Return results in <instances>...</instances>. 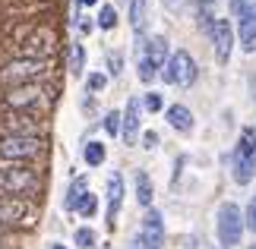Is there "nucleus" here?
Here are the masks:
<instances>
[{
  "mask_svg": "<svg viewBox=\"0 0 256 249\" xmlns=\"http://www.w3.org/2000/svg\"><path fill=\"white\" fill-rule=\"evenodd\" d=\"M98 25L102 28H114L117 25V13H114V6H102V13H98Z\"/></svg>",
  "mask_w": 256,
  "mask_h": 249,
  "instance_id": "obj_24",
  "label": "nucleus"
},
{
  "mask_svg": "<svg viewBox=\"0 0 256 249\" xmlns=\"http://www.w3.org/2000/svg\"><path fill=\"white\" fill-rule=\"evenodd\" d=\"M253 174H256V158H247V155L234 152V180H238L240 186H247L253 180Z\"/></svg>",
  "mask_w": 256,
  "mask_h": 249,
  "instance_id": "obj_16",
  "label": "nucleus"
},
{
  "mask_svg": "<svg viewBox=\"0 0 256 249\" xmlns=\"http://www.w3.org/2000/svg\"><path fill=\"white\" fill-rule=\"evenodd\" d=\"M120 202H124V180H120V174H111V180H108V227L117 224Z\"/></svg>",
  "mask_w": 256,
  "mask_h": 249,
  "instance_id": "obj_14",
  "label": "nucleus"
},
{
  "mask_svg": "<svg viewBox=\"0 0 256 249\" xmlns=\"http://www.w3.org/2000/svg\"><path fill=\"white\" fill-rule=\"evenodd\" d=\"M162 79L168 85H193L196 82V63H193V57L186 54V51H177L168 57V63L162 66Z\"/></svg>",
  "mask_w": 256,
  "mask_h": 249,
  "instance_id": "obj_6",
  "label": "nucleus"
},
{
  "mask_svg": "<svg viewBox=\"0 0 256 249\" xmlns=\"http://www.w3.org/2000/svg\"><path fill=\"white\" fill-rule=\"evenodd\" d=\"M250 249H256V246H250Z\"/></svg>",
  "mask_w": 256,
  "mask_h": 249,
  "instance_id": "obj_38",
  "label": "nucleus"
},
{
  "mask_svg": "<svg viewBox=\"0 0 256 249\" xmlns=\"http://www.w3.org/2000/svg\"><path fill=\"white\" fill-rule=\"evenodd\" d=\"M130 22H133V32L142 35V28H146V0H130Z\"/></svg>",
  "mask_w": 256,
  "mask_h": 249,
  "instance_id": "obj_20",
  "label": "nucleus"
},
{
  "mask_svg": "<svg viewBox=\"0 0 256 249\" xmlns=\"http://www.w3.org/2000/svg\"><path fill=\"white\" fill-rule=\"evenodd\" d=\"M95 208H98V199H95L92 193H86V196H82V202H80V208H76V212H80L82 218H92V215H95Z\"/></svg>",
  "mask_w": 256,
  "mask_h": 249,
  "instance_id": "obj_25",
  "label": "nucleus"
},
{
  "mask_svg": "<svg viewBox=\"0 0 256 249\" xmlns=\"http://www.w3.org/2000/svg\"><path fill=\"white\" fill-rule=\"evenodd\" d=\"M168 123L177 129V133H190L193 129V114L186 111L184 104H174V107H168Z\"/></svg>",
  "mask_w": 256,
  "mask_h": 249,
  "instance_id": "obj_17",
  "label": "nucleus"
},
{
  "mask_svg": "<svg viewBox=\"0 0 256 249\" xmlns=\"http://www.w3.org/2000/svg\"><path fill=\"white\" fill-rule=\"evenodd\" d=\"M240 234H244V218H240V208L224 202L218 208V240L222 246H238L240 243Z\"/></svg>",
  "mask_w": 256,
  "mask_h": 249,
  "instance_id": "obj_7",
  "label": "nucleus"
},
{
  "mask_svg": "<svg viewBox=\"0 0 256 249\" xmlns=\"http://www.w3.org/2000/svg\"><path fill=\"white\" fill-rule=\"evenodd\" d=\"M51 249H66V246H60V243H54V246H51Z\"/></svg>",
  "mask_w": 256,
  "mask_h": 249,
  "instance_id": "obj_36",
  "label": "nucleus"
},
{
  "mask_svg": "<svg viewBox=\"0 0 256 249\" xmlns=\"http://www.w3.org/2000/svg\"><path fill=\"white\" fill-rule=\"evenodd\" d=\"M136 199H140V205L149 208L152 205V180L146 171H136Z\"/></svg>",
  "mask_w": 256,
  "mask_h": 249,
  "instance_id": "obj_19",
  "label": "nucleus"
},
{
  "mask_svg": "<svg viewBox=\"0 0 256 249\" xmlns=\"http://www.w3.org/2000/svg\"><path fill=\"white\" fill-rule=\"evenodd\" d=\"M247 227L256 234V196H253V202H250V208H247Z\"/></svg>",
  "mask_w": 256,
  "mask_h": 249,
  "instance_id": "obj_31",
  "label": "nucleus"
},
{
  "mask_svg": "<svg viewBox=\"0 0 256 249\" xmlns=\"http://www.w3.org/2000/svg\"><path fill=\"white\" fill-rule=\"evenodd\" d=\"M48 69H51V63L48 60H28V57H19V60L6 63L4 69H0V85H32L38 82V79L48 76Z\"/></svg>",
  "mask_w": 256,
  "mask_h": 249,
  "instance_id": "obj_1",
  "label": "nucleus"
},
{
  "mask_svg": "<svg viewBox=\"0 0 256 249\" xmlns=\"http://www.w3.org/2000/svg\"><path fill=\"white\" fill-rule=\"evenodd\" d=\"M162 243H164V221H162V215L152 208V212L142 218L136 246H140V249H162Z\"/></svg>",
  "mask_w": 256,
  "mask_h": 249,
  "instance_id": "obj_8",
  "label": "nucleus"
},
{
  "mask_svg": "<svg viewBox=\"0 0 256 249\" xmlns=\"http://www.w3.org/2000/svg\"><path fill=\"white\" fill-rule=\"evenodd\" d=\"M80 3H82V6H92V3H98V0H80Z\"/></svg>",
  "mask_w": 256,
  "mask_h": 249,
  "instance_id": "obj_35",
  "label": "nucleus"
},
{
  "mask_svg": "<svg viewBox=\"0 0 256 249\" xmlns=\"http://www.w3.org/2000/svg\"><path fill=\"white\" fill-rule=\"evenodd\" d=\"M186 3H190V0H164V6H168L171 13H174V9H184Z\"/></svg>",
  "mask_w": 256,
  "mask_h": 249,
  "instance_id": "obj_33",
  "label": "nucleus"
},
{
  "mask_svg": "<svg viewBox=\"0 0 256 249\" xmlns=\"http://www.w3.org/2000/svg\"><path fill=\"white\" fill-rule=\"evenodd\" d=\"M142 107H146V111H162V95H155V92H149V95H146L142 98Z\"/></svg>",
  "mask_w": 256,
  "mask_h": 249,
  "instance_id": "obj_28",
  "label": "nucleus"
},
{
  "mask_svg": "<svg viewBox=\"0 0 256 249\" xmlns=\"http://www.w3.org/2000/svg\"><path fill=\"white\" fill-rule=\"evenodd\" d=\"M104 85H108V79L102 73H92V76H88V92H102Z\"/></svg>",
  "mask_w": 256,
  "mask_h": 249,
  "instance_id": "obj_29",
  "label": "nucleus"
},
{
  "mask_svg": "<svg viewBox=\"0 0 256 249\" xmlns=\"http://www.w3.org/2000/svg\"><path fill=\"white\" fill-rule=\"evenodd\" d=\"M104 129L111 136H120V114H117V111H111V114L104 117Z\"/></svg>",
  "mask_w": 256,
  "mask_h": 249,
  "instance_id": "obj_26",
  "label": "nucleus"
},
{
  "mask_svg": "<svg viewBox=\"0 0 256 249\" xmlns=\"http://www.w3.org/2000/svg\"><path fill=\"white\" fill-rule=\"evenodd\" d=\"M92 243H95V234L88 231V227H80V231H76V246H86L88 249Z\"/></svg>",
  "mask_w": 256,
  "mask_h": 249,
  "instance_id": "obj_27",
  "label": "nucleus"
},
{
  "mask_svg": "<svg viewBox=\"0 0 256 249\" xmlns=\"http://www.w3.org/2000/svg\"><path fill=\"white\" fill-rule=\"evenodd\" d=\"M28 205L22 199H0V224H16L19 218H26Z\"/></svg>",
  "mask_w": 256,
  "mask_h": 249,
  "instance_id": "obj_15",
  "label": "nucleus"
},
{
  "mask_svg": "<svg viewBox=\"0 0 256 249\" xmlns=\"http://www.w3.org/2000/svg\"><path fill=\"white\" fill-rule=\"evenodd\" d=\"M120 54H108V69H111V76H117V73H120Z\"/></svg>",
  "mask_w": 256,
  "mask_h": 249,
  "instance_id": "obj_30",
  "label": "nucleus"
},
{
  "mask_svg": "<svg viewBox=\"0 0 256 249\" xmlns=\"http://www.w3.org/2000/svg\"><path fill=\"white\" fill-rule=\"evenodd\" d=\"M238 19H240V47L250 54L256 51V3H250Z\"/></svg>",
  "mask_w": 256,
  "mask_h": 249,
  "instance_id": "obj_13",
  "label": "nucleus"
},
{
  "mask_svg": "<svg viewBox=\"0 0 256 249\" xmlns=\"http://www.w3.org/2000/svg\"><path fill=\"white\" fill-rule=\"evenodd\" d=\"M142 142H146V148H155V145H158V136H155V133H146Z\"/></svg>",
  "mask_w": 256,
  "mask_h": 249,
  "instance_id": "obj_34",
  "label": "nucleus"
},
{
  "mask_svg": "<svg viewBox=\"0 0 256 249\" xmlns=\"http://www.w3.org/2000/svg\"><path fill=\"white\" fill-rule=\"evenodd\" d=\"M212 44H215V57H218V63H228L231 57V47H234V28L228 19H215L212 25Z\"/></svg>",
  "mask_w": 256,
  "mask_h": 249,
  "instance_id": "obj_10",
  "label": "nucleus"
},
{
  "mask_svg": "<svg viewBox=\"0 0 256 249\" xmlns=\"http://www.w3.org/2000/svg\"><path fill=\"white\" fill-rule=\"evenodd\" d=\"M140 111H142L140 98H130V101H126V114L120 117V136H124L126 145H133L136 139H140Z\"/></svg>",
  "mask_w": 256,
  "mask_h": 249,
  "instance_id": "obj_12",
  "label": "nucleus"
},
{
  "mask_svg": "<svg viewBox=\"0 0 256 249\" xmlns=\"http://www.w3.org/2000/svg\"><path fill=\"white\" fill-rule=\"evenodd\" d=\"M212 25H215V0H202L200 3V28L212 32Z\"/></svg>",
  "mask_w": 256,
  "mask_h": 249,
  "instance_id": "obj_21",
  "label": "nucleus"
},
{
  "mask_svg": "<svg viewBox=\"0 0 256 249\" xmlns=\"http://www.w3.org/2000/svg\"><path fill=\"white\" fill-rule=\"evenodd\" d=\"M42 152V136H0V158H6V161H32Z\"/></svg>",
  "mask_w": 256,
  "mask_h": 249,
  "instance_id": "obj_4",
  "label": "nucleus"
},
{
  "mask_svg": "<svg viewBox=\"0 0 256 249\" xmlns=\"http://www.w3.org/2000/svg\"><path fill=\"white\" fill-rule=\"evenodd\" d=\"M48 98H51V92H48L44 85H16V88H10V92L4 95V107L6 111H22V114H32L38 111L42 104H48Z\"/></svg>",
  "mask_w": 256,
  "mask_h": 249,
  "instance_id": "obj_2",
  "label": "nucleus"
},
{
  "mask_svg": "<svg viewBox=\"0 0 256 249\" xmlns=\"http://www.w3.org/2000/svg\"><path fill=\"white\" fill-rule=\"evenodd\" d=\"M19 47H22V57H28V60H48L57 51V35H54V28L32 25V28H26V41Z\"/></svg>",
  "mask_w": 256,
  "mask_h": 249,
  "instance_id": "obj_5",
  "label": "nucleus"
},
{
  "mask_svg": "<svg viewBox=\"0 0 256 249\" xmlns=\"http://www.w3.org/2000/svg\"><path fill=\"white\" fill-rule=\"evenodd\" d=\"M193 246H196V243H193V240H190V243H186V249H193Z\"/></svg>",
  "mask_w": 256,
  "mask_h": 249,
  "instance_id": "obj_37",
  "label": "nucleus"
},
{
  "mask_svg": "<svg viewBox=\"0 0 256 249\" xmlns=\"http://www.w3.org/2000/svg\"><path fill=\"white\" fill-rule=\"evenodd\" d=\"M142 47V54H140V60L142 63H149L155 73H158V69L168 63V38H162V35H155V38H149V41H140L136 44V51H140Z\"/></svg>",
  "mask_w": 256,
  "mask_h": 249,
  "instance_id": "obj_9",
  "label": "nucleus"
},
{
  "mask_svg": "<svg viewBox=\"0 0 256 249\" xmlns=\"http://www.w3.org/2000/svg\"><path fill=\"white\" fill-rule=\"evenodd\" d=\"M228 3H231V13H234V16H240L244 9L250 6V0H228Z\"/></svg>",
  "mask_w": 256,
  "mask_h": 249,
  "instance_id": "obj_32",
  "label": "nucleus"
},
{
  "mask_svg": "<svg viewBox=\"0 0 256 249\" xmlns=\"http://www.w3.org/2000/svg\"><path fill=\"white\" fill-rule=\"evenodd\" d=\"M102 161H104V145H102V142H88V145H86V164L98 167Z\"/></svg>",
  "mask_w": 256,
  "mask_h": 249,
  "instance_id": "obj_22",
  "label": "nucleus"
},
{
  "mask_svg": "<svg viewBox=\"0 0 256 249\" xmlns=\"http://www.w3.org/2000/svg\"><path fill=\"white\" fill-rule=\"evenodd\" d=\"M82 66H86V51H82V44H73V51H70V69L80 76Z\"/></svg>",
  "mask_w": 256,
  "mask_h": 249,
  "instance_id": "obj_23",
  "label": "nucleus"
},
{
  "mask_svg": "<svg viewBox=\"0 0 256 249\" xmlns=\"http://www.w3.org/2000/svg\"><path fill=\"white\" fill-rule=\"evenodd\" d=\"M38 189V171L26 164H10V167H0V193L6 196H26Z\"/></svg>",
  "mask_w": 256,
  "mask_h": 249,
  "instance_id": "obj_3",
  "label": "nucleus"
},
{
  "mask_svg": "<svg viewBox=\"0 0 256 249\" xmlns=\"http://www.w3.org/2000/svg\"><path fill=\"white\" fill-rule=\"evenodd\" d=\"M4 129H6L4 136H38V133H42V123H38L35 114L16 111L13 117H6V120H4Z\"/></svg>",
  "mask_w": 256,
  "mask_h": 249,
  "instance_id": "obj_11",
  "label": "nucleus"
},
{
  "mask_svg": "<svg viewBox=\"0 0 256 249\" xmlns=\"http://www.w3.org/2000/svg\"><path fill=\"white\" fill-rule=\"evenodd\" d=\"M86 193H88V183H86V177H76V180L70 183V193H66V202H64V205L70 208V212H76Z\"/></svg>",
  "mask_w": 256,
  "mask_h": 249,
  "instance_id": "obj_18",
  "label": "nucleus"
}]
</instances>
